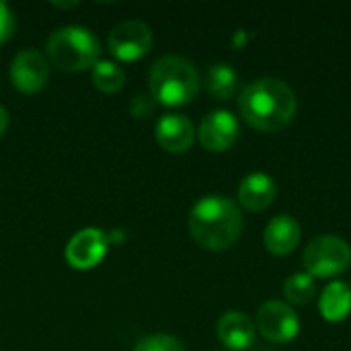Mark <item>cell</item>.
<instances>
[{
  "label": "cell",
  "mask_w": 351,
  "mask_h": 351,
  "mask_svg": "<svg viewBox=\"0 0 351 351\" xmlns=\"http://www.w3.org/2000/svg\"><path fill=\"white\" fill-rule=\"evenodd\" d=\"M243 119L259 132H280L296 115V95L280 78H259L247 84L239 97Z\"/></svg>",
  "instance_id": "cell-1"
},
{
  "label": "cell",
  "mask_w": 351,
  "mask_h": 351,
  "mask_svg": "<svg viewBox=\"0 0 351 351\" xmlns=\"http://www.w3.org/2000/svg\"><path fill=\"white\" fill-rule=\"evenodd\" d=\"M243 214L226 195H206L189 212V232L208 251L230 249L243 232Z\"/></svg>",
  "instance_id": "cell-2"
},
{
  "label": "cell",
  "mask_w": 351,
  "mask_h": 351,
  "mask_svg": "<svg viewBox=\"0 0 351 351\" xmlns=\"http://www.w3.org/2000/svg\"><path fill=\"white\" fill-rule=\"evenodd\" d=\"M150 97L167 107H181L199 93V72L183 56H162L150 70Z\"/></svg>",
  "instance_id": "cell-3"
},
{
  "label": "cell",
  "mask_w": 351,
  "mask_h": 351,
  "mask_svg": "<svg viewBox=\"0 0 351 351\" xmlns=\"http://www.w3.org/2000/svg\"><path fill=\"white\" fill-rule=\"evenodd\" d=\"M45 53L51 66H56L58 70L80 72L99 62L101 41L86 27H60L47 37Z\"/></svg>",
  "instance_id": "cell-4"
},
{
  "label": "cell",
  "mask_w": 351,
  "mask_h": 351,
  "mask_svg": "<svg viewBox=\"0 0 351 351\" xmlns=\"http://www.w3.org/2000/svg\"><path fill=\"white\" fill-rule=\"evenodd\" d=\"M306 274L313 278H335L351 265V247L339 237H317L302 255Z\"/></svg>",
  "instance_id": "cell-5"
},
{
  "label": "cell",
  "mask_w": 351,
  "mask_h": 351,
  "mask_svg": "<svg viewBox=\"0 0 351 351\" xmlns=\"http://www.w3.org/2000/svg\"><path fill=\"white\" fill-rule=\"evenodd\" d=\"M109 51L121 62H136L152 47V31L142 21H123L115 25L107 39Z\"/></svg>",
  "instance_id": "cell-6"
},
{
  "label": "cell",
  "mask_w": 351,
  "mask_h": 351,
  "mask_svg": "<svg viewBox=\"0 0 351 351\" xmlns=\"http://www.w3.org/2000/svg\"><path fill=\"white\" fill-rule=\"evenodd\" d=\"M255 327L259 329V333L267 341L288 343V341H292L298 335V331H300V319L294 313V308L288 306L286 302L269 300V302H265L259 308Z\"/></svg>",
  "instance_id": "cell-7"
},
{
  "label": "cell",
  "mask_w": 351,
  "mask_h": 351,
  "mask_svg": "<svg viewBox=\"0 0 351 351\" xmlns=\"http://www.w3.org/2000/svg\"><path fill=\"white\" fill-rule=\"evenodd\" d=\"M109 245L111 241L107 232L101 228H84L70 239L66 247V261L80 271L93 269L105 259Z\"/></svg>",
  "instance_id": "cell-8"
},
{
  "label": "cell",
  "mask_w": 351,
  "mask_h": 351,
  "mask_svg": "<svg viewBox=\"0 0 351 351\" xmlns=\"http://www.w3.org/2000/svg\"><path fill=\"white\" fill-rule=\"evenodd\" d=\"M49 78V66L37 49H23L10 62V82L19 93H39Z\"/></svg>",
  "instance_id": "cell-9"
},
{
  "label": "cell",
  "mask_w": 351,
  "mask_h": 351,
  "mask_svg": "<svg viewBox=\"0 0 351 351\" xmlns=\"http://www.w3.org/2000/svg\"><path fill=\"white\" fill-rule=\"evenodd\" d=\"M239 132L241 130L237 117L226 109H216L202 119L197 138L202 148H206L208 152H226L234 146Z\"/></svg>",
  "instance_id": "cell-10"
},
{
  "label": "cell",
  "mask_w": 351,
  "mask_h": 351,
  "mask_svg": "<svg viewBox=\"0 0 351 351\" xmlns=\"http://www.w3.org/2000/svg\"><path fill=\"white\" fill-rule=\"evenodd\" d=\"M156 140L167 152H187L195 142V128L191 119L179 113H167L156 121Z\"/></svg>",
  "instance_id": "cell-11"
},
{
  "label": "cell",
  "mask_w": 351,
  "mask_h": 351,
  "mask_svg": "<svg viewBox=\"0 0 351 351\" xmlns=\"http://www.w3.org/2000/svg\"><path fill=\"white\" fill-rule=\"evenodd\" d=\"M278 195L276 181L265 173H251L239 185V204L249 212L267 210Z\"/></svg>",
  "instance_id": "cell-12"
},
{
  "label": "cell",
  "mask_w": 351,
  "mask_h": 351,
  "mask_svg": "<svg viewBox=\"0 0 351 351\" xmlns=\"http://www.w3.org/2000/svg\"><path fill=\"white\" fill-rule=\"evenodd\" d=\"M218 339L228 350H249L255 343V325L245 313L228 311L218 321Z\"/></svg>",
  "instance_id": "cell-13"
},
{
  "label": "cell",
  "mask_w": 351,
  "mask_h": 351,
  "mask_svg": "<svg viewBox=\"0 0 351 351\" xmlns=\"http://www.w3.org/2000/svg\"><path fill=\"white\" fill-rule=\"evenodd\" d=\"M263 243H265V249L271 255H278V257L288 255L300 243V224L288 214L278 216L265 226Z\"/></svg>",
  "instance_id": "cell-14"
},
{
  "label": "cell",
  "mask_w": 351,
  "mask_h": 351,
  "mask_svg": "<svg viewBox=\"0 0 351 351\" xmlns=\"http://www.w3.org/2000/svg\"><path fill=\"white\" fill-rule=\"evenodd\" d=\"M319 311L325 321L329 323H341L350 317L351 313V288L343 282H331L319 302Z\"/></svg>",
  "instance_id": "cell-15"
},
{
  "label": "cell",
  "mask_w": 351,
  "mask_h": 351,
  "mask_svg": "<svg viewBox=\"0 0 351 351\" xmlns=\"http://www.w3.org/2000/svg\"><path fill=\"white\" fill-rule=\"evenodd\" d=\"M237 72L228 64H212L206 74V86L208 93L218 101H228L237 93Z\"/></svg>",
  "instance_id": "cell-16"
},
{
  "label": "cell",
  "mask_w": 351,
  "mask_h": 351,
  "mask_svg": "<svg viewBox=\"0 0 351 351\" xmlns=\"http://www.w3.org/2000/svg\"><path fill=\"white\" fill-rule=\"evenodd\" d=\"M93 84L97 90L105 95L119 93L125 84V72L115 62L101 60L93 66Z\"/></svg>",
  "instance_id": "cell-17"
},
{
  "label": "cell",
  "mask_w": 351,
  "mask_h": 351,
  "mask_svg": "<svg viewBox=\"0 0 351 351\" xmlns=\"http://www.w3.org/2000/svg\"><path fill=\"white\" fill-rule=\"evenodd\" d=\"M284 296L288 298V302L304 306L308 304L315 296H317V284L315 278L308 274H294L286 280L284 284Z\"/></svg>",
  "instance_id": "cell-18"
},
{
  "label": "cell",
  "mask_w": 351,
  "mask_h": 351,
  "mask_svg": "<svg viewBox=\"0 0 351 351\" xmlns=\"http://www.w3.org/2000/svg\"><path fill=\"white\" fill-rule=\"evenodd\" d=\"M134 351H185V346L173 337V335H165V333H156V335H148L142 337Z\"/></svg>",
  "instance_id": "cell-19"
},
{
  "label": "cell",
  "mask_w": 351,
  "mask_h": 351,
  "mask_svg": "<svg viewBox=\"0 0 351 351\" xmlns=\"http://www.w3.org/2000/svg\"><path fill=\"white\" fill-rule=\"evenodd\" d=\"M16 29V16L14 10L6 4L0 2V45H4Z\"/></svg>",
  "instance_id": "cell-20"
},
{
  "label": "cell",
  "mask_w": 351,
  "mask_h": 351,
  "mask_svg": "<svg viewBox=\"0 0 351 351\" xmlns=\"http://www.w3.org/2000/svg\"><path fill=\"white\" fill-rule=\"evenodd\" d=\"M154 107H156V101L150 97V95H136L130 103V113L136 117V119H146L154 113Z\"/></svg>",
  "instance_id": "cell-21"
},
{
  "label": "cell",
  "mask_w": 351,
  "mask_h": 351,
  "mask_svg": "<svg viewBox=\"0 0 351 351\" xmlns=\"http://www.w3.org/2000/svg\"><path fill=\"white\" fill-rule=\"evenodd\" d=\"M6 128H8V111L0 105V138L4 136Z\"/></svg>",
  "instance_id": "cell-22"
},
{
  "label": "cell",
  "mask_w": 351,
  "mask_h": 351,
  "mask_svg": "<svg viewBox=\"0 0 351 351\" xmlns=\"http://www.w3.org/2000/svg\"><path fill=\"white\" fill-rule=\"evenodd\" d=\"M78 2H53V6H58V8H72V6H76Z\"/></svg>",
  "instance_id": "cell-23"
}]
</instances>
